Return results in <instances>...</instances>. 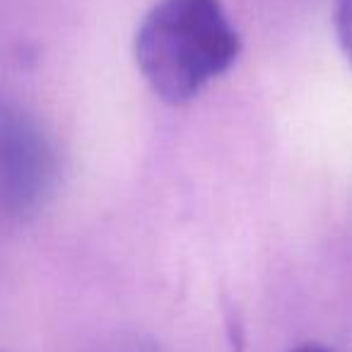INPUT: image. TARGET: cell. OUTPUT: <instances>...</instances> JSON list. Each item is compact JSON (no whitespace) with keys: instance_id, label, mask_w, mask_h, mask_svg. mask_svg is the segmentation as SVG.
Segmentation results:
<instances>
[{"instance_id":"cell-4","label":"cell","mask_w":352,"mask_h":352,"mask_svg":"<svg viewBox=\"0 0 352 352\" xmlns=\"http://www.w3.org/2000/svg\"><path fill=\"white\" fill-rule=\"evenodd\" d=\"M292 352H333V350L326 345H318V342H304V345L294 347Z\"/></svg>"},{"instance_id":"cell-2","label":"cell","mask_w":352,"mask_h":352,"mask_svg":"<svg viewBox=\"0 0 352 352\" xmlns=\"http://www.w3.org/2000/svg\"><path fill=\"white\" fill-rule=\"evenodd\" d=\"M63 184V150L34 111L0 102V208L15 220H34Z\"/></svg>"},{"instance_id":"cell-1","label":"cell","mask_w":352,"mask_h":352,"mask_svg":"<svg viewBox=\"0 0 352 352\" xmlns=\"http://www.w3.org/2000/svg\"><path fill=\"white\" fill-rule=\"evenodd\" d=\"M241 39L220 0H157L135 30L133 56L171 107L196 99L236 63Z\"/></svg>"},{"instance_id":"cell-3","label":"cell","mask_w":352,"mask_h":352,"mask_svg":"<svg viewBox=\"0 0 352 352\" xmlns=\"http://www.w3.org/2000/svg\"><path fill=\"white\" fill-rule=\"evenodd\" d=\"M333 22H336L338 44H340L347 63L352 65V0H336Z\"/></svg>"}]
</instances>
